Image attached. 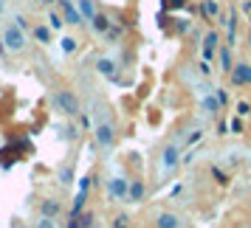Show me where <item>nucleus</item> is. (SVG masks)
Here are the masks:
<instances>
[{"label":"nucleus","instance_id":"nucleus-14","mask_svg":"<svg viewBox=\"0 0 251 228\" xmlns=\"http://www.w3.org/2000/svg\"><path fill=\"white\" fill-rule=\"evenodd\" d=\"M249 46H251V37H249Z\"/></svg>","mask_w":251,"mask_h":228},{"label":"nucleus","instance_id":"nucleus-2","mask_svg":"<svg viewBox=\"0 0 251 228\" xmlns=\"http://www.w3.org/2000/svg\"><path fill=\"white\" fill-rule=\"evenodd\" d=\"M155 228H183V220L178 214H172V211H161L155 217Z\"/></svg>","mask_w":251,"mask_h":228},{"label":"nucleus","instance_id":"nucleus-4","mask_svg":"<svg viewBox=\"0 0 251 228\" xmlns=\"http://www.w3.org/2000/svg\"><path fill=\"white\" fill-rule=\"evenodd\" d=\"M175 160H178V152H175V147H170L167 152H164V158H161L164 169H172V166H175Z\"/></svg>","mask_w":251,"mask_h":228},{"label":"nucleus","instance_id":"nucleus-9","mask_svg":"<svg viewBox=\"0 0 251 228\" xmlns=\"http://www.w3.org/2000/svg\"><path fill=\"white\" fill-rule=\"evenodd\" d=\"M237 113H240V115H249V113H251V107H249L246 102H240V104H237Z\"/></svg>","mask_w":251,"mask_h":228},{"label":"nucleus","instance_id":"nucleus-12","mask_svg":"<svg viewBox=\"0 0 251 228\" xmlns=\"http://www.w3.org/2000/svg\"><path fill=\"white\" fill-rule=\"evenodd\" d=\"M231 130H234V133H240V130H243V124H240L237 118H231Z\"/></svg>","mask_w":251,"mask_h":228},{"label":"nucleus","instance_id":"nucleus-13","mask_svg":"<svg viewBox=\"0 0 251 228\" xmlns=\"http://www.w3.org/2000/svg\"><path fill=\"white\" fill-rule=\"evenodd\" d=\"M37 228H54V223H51V220H40V226Z\"/></svg>","mask_w":251,"mask_h":228},{"label":"nucleus","instance_id":"nucleus-5","mask_svg":"<svg viewBox=\"0 0 251 228\" xmlns=\"http://www.w3.org/2000/svg\"><path fill=\"white\" fill-rule=\"evenodd\" d=\"M99 141H102L104 147H107V144L113 141V136H110V127H102V130H99Z\"/></svg>","mask_w":251,"mask_h":228},{"label":"nucleus","instance_id":"nucleus-3","mask_svg":"<svg viewBox=\"0 0 251 228\" xmlns=\"http://www.w3.org/2000/svg\"><path fill=\"white\" fill-rule=\"evenodd\" d=\"M215 48H217V34L212 31V34L206 37V46H203V57L206 59H212L215 57Z\"/></svg>","mask_w":251,"mask_h":228},{"label":"nucleus","instance_id":"nucleus-1","mask_svg":"<svg viewBox=\"0 0 251 228\" xmlns=\"http://www.w3.org/2000/svg\"><path fill=\"white\" fill-rule=\"evenodd\" d=\"M231 85H234V88H246V85H251V65L249 62L234 65V70H231Z\"/></svg>","mask_w":251,"mask_h":228},{"label":"nucleus","instance_id":"nucleus-11","mask_svg":"<svg viewBox=\"0 0 251 228\" xmlns=\"http://www.w3.org/2000/svg\"><path fill=\"white\" fill-rule=\"evenodd\" d=\"M206 110H212V113H215V110H217V99H206Z\"/></svg>","mask_w":251,"mask_h":228},{"label":"nucleus","instance_id":"nucleus-6","mask_svg":"<svg viewBox=\"0 0 251 228\" xmlns=\"http://www.w3.org/2000/svg\"><path fill=\"white\" fill-rule=\"evenodd\" d=\"M130 197H133V200H141V197H144V186H141V183H133V189H130Z\"/></svg>","mask_w":251,"mask_h":228},{"label":"nucleus","instance_id":"nucleus-8","mask_svg":"<svg viewBox=\"0 0 251 228\" xmlns=\"http://www.w3.org/2000/svg\"><path fill=\"white\" fill-rule=\"evenodd\" d=\"M220 65H223V70H231V57H228V51L220 54Z\"/></svg>","mask_w":251,"mask_h":228},{"label":"nucleus","instance_id":"nucleus-10","mask_svg":"<svg viewBox=\"0 0 251 228\" xmlns=\"http://www.w3.org/2000/svg\"><path fill=\"white\" fill-rule=\"evenodd\" d=\"M203 12L206 14H217V6L215 3H203Z\"/></svg>","mask_w":251,"mask_h":228},{"label":"nucleus","instance_id":"nucleus-7","mask_svg":"<svg viewBox=\"0 0 251 228\" xmlns=\"http://www.w3.org/2000/svg\"><path fill=\"white\" fill-rule=\"evenodd\" d=\"M125 192H127V183L125 181H116L113 183V194H116V197H125Z\"/></svg>","mask_w":251,"mask_h":228}]
</instances>
